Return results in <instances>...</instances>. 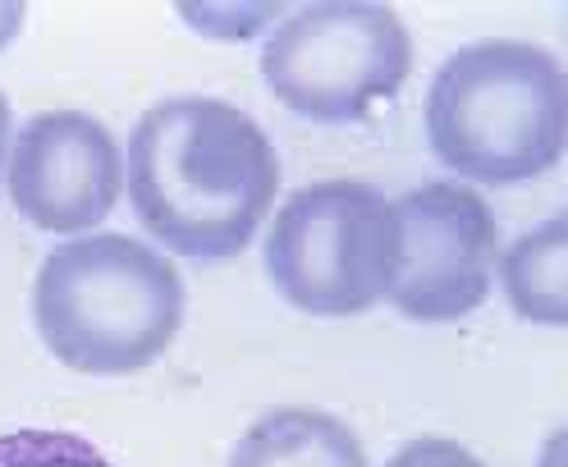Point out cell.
Here are the masks:
<instances>
[{"label":"cell","mask_w":568,"mask_h":467,"mask_svg":"<svg viewBox=\"0 0 568 467\" xmlns=\"http://www.w3.org/2000/svg\"><path fill=\"white\" fill-rule=\"evenodd\" d=\"M505 294L523 321L568 326V221L550 215L546 225L514 238L505 253Z\"/></svg>","instance_id":"cell-9"},{"label":"cell","mask_w":568,"mask_h":467,"mask_svg":"<svg viewBox=\"0 0 568 467\" xmlns=\"http://www.w3.org/2000/svg\"><path fill=\"white\" fill-rule=\"evenodd\" d=\"M413 69V38L385 6H307L262 47V83L303 120L353 124L399 97Z\"/></svg>","instance_id":"cell-5"},{"label":"cell","mask_w":568,"mask_h":467,"mask_svg":"<svg viewBox=\"0 0 568 467\" xmlns=\"http://www.w3.org/2000/svg\"><path fill=\"white\" fill-rule=\"evenodd\" d=\"M280 189V156L253 115L216 97L152 105L129 138V197L170 253L230 262L253 243Z\"/></svg>","instance_id":"cell-1"},{"label":"cell","mask_w":568,"mask_h":467,"mask_svg":"<svg viewBox=\"0 0 568 467\" xmlns=\"http://www.w3.org/2000/svg\"><path fill=\"white\" fill-rule=\"evenodd\" d=\"M0 467H115L92 440L74 430H42L23 426L0 436Z\"/></svg>","instance_id":"cell-10"},{"label":"cell","mask_w":568,"mask_h":467,"mask_svg":"<svg viewBox=\"0 0 568 467\" xmlns=\"http://www.w3.org/2000/svg\"><path fill=\"white\" fill-rule=\"evenodd\" d=\"M23 6H0V47H10L19 38V28H23Z\"/></svg>","instance_id":"cell-12"},{"label":"cell","mask_w":568,"mask_h":467,"mask_svg":"<svg viewBox=\"0 0 568 467\" xmlns=\"http://www.w3.org/2000/svg\"><path fill=\"white\" fill-rule=\"evenodd\" d=\"M124 161L111 129L79 111L28 120L10 156V202L32 230L79 234L115 211Z\"/></svg>","instance_id":"cell-7"},{"label":"cell","mask_w":568,"mask_h":467,"mask_svg":"<svg viewBox=\"0 0 568 467\" xmlns=\"http://www.w3.org/2000/svg\"><path fill=\"white\" fill-rule=\"evenodd\" d=\"M32 321L55 363L83 376L152 367L184 326V280L129 234L55 247L32 284Z\"/></svg>","instance_id":"cell-2"},{"label":"cell","mask_w":568,"mask_h":467,"mask_svg":"<svg viewBox=\"0 0 568 467\" xmlns=\"http://www.w3.org/2000/svg\"><path fill=\"white\" fill-rule=\"evenodd\" d=\"M385 467H486L473 449L454 445V440H413L404 445L395 458H389Z\"/></svg>","instance_id":"cell-11"},{"label":"cell","mask_w":568,"mask_h":467,"mask_svg":"<svg viewBox=\"0 0 568 467\" xmlns=\"http://www.w3.org/2000/svg\"><path fill=\"white\" fill-rule=\"evenodd\" d=\"M426 138L445 170L477 184H527L564 161L568 83L531 42H473L454 51L426 92Z\"/></svg>","instance_id":"cell-3"},{"label":"cell","mask_w":568,"mask_h":467,"mask_svg":"<svg viewBox=\"0 0 568 467\" xmlns=\"http://www.w3.org/2000/svg\"><path fill=\"white\" fill-rule=\"evenodd\" d=\"M6 142H10V101L0 92V174H6Z\"/></svg>","instance_id":"cell-13"},{"label":"cell","mask_w":568,"mask_h":467,"mask_svg":"<svg viewBox=\"0 0 568 467\" xmlns=\"http://www.w3.org/2000/svg\"><path fill=\"white\" fill-rule=\"evenodd\" d=\"M230 467H367V449L331 413L275 408L243 430Z\"/></svg>","instance_id":"cell-8"},{"label":"cell","mask_w":568,"mask_h":467,"mask_svg":"<svg viewBox=\"0 0 568 467\" xmlns=\"http://www.w3.org/2000/svg\"><path fill=\"white\" fill-rule=\"evenodd\" d=\"M500 225L468 184H422L395 202L389 303L408 321H458L490 298Z\"/></svg>","instance_id":"cell-6"},{"label":"cell","mask_w":568,"mask_h":467,"mask_svg":"<svg viewBox=\"0 0 568 467\" xmlns=\"http://www.w3.org/2000/svg\"><path fill=\"white\" fill-rule=\"evenodd\" d=\"M266 275L307 316L372 312L395 275V202L353 179L298 189L271 225Z\"/></svg>","instance_id":"cell-4"}]
</instances>
